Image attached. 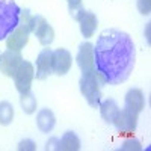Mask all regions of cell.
<instances>
[{
  "label": "cell",
  "instance_id": "obj_1",
  "mask_svg": "<svg viewBox=\"0 0 151 151\" xmlns=\"http://www.w3.org/2000/svg\"><path fill=\"white\" fill-rule=\"evenodd\" d=\"M134 60L136 48L129 33L118 29L100 33L94 45V64L101 83H124L134 68Z\"/></svg>",
  "mask_w": 151,
  "mask_h": 151
},
{
  "label": "cell",
  "instance_id": "obj_2",
  "mask_svg": "<svg viewBox=\"0 0 151 151\" xmlns=\"http://www.w3.org/2000/svg\"><path fill=\"white\" fill-rule=\"evenodd\" d=\"M21 17V9L14 0H0V41L6 40Z\"/></svg>",
  "mask_w": 151,
  "mask_h": 151
},
{
  "label": "cell",
  "instance_id": "obj_3",
  "mask_svg": "<svg viewBox=\"0 0 151 151\" xmlns=\"http://www.w3.org/2000/svg\"><path fill=\"white\" fill-rule=\"evenodd\" d=\"M100 83H101V80L98 79V74L82 76L79 82L80 92L91 107H98L100 101H101V85Z\"/></svg>",
  "mask_w": 151,
  "mask_h": 151
},
{
  "label": "cell",
  "instance_id": "obj_4",
  "mask_svg": "<svg viewBox=\"0 0 151 151\" xmlns=\"http://www.w3.org/2000/svg\"><path fill=\"white\" fill-rule=\"evenodd\" d=\"M76 60H77V65L82 71V76L97 74L95 64H94V45L91 42H82L80 44Z\"/></svg>",
  "mask_w": 151,
  "mask_h": 151
},
{
  "label": "cell",
  "instance_id": "obj_5",
  "mask_svg": "<svg viewBox=\"0 0 151 151\" xmlns=\"http://www.w3.org/2000/svg\"><path fill=\"white\" fill-rule=\"evenodd\" d=\"M33 77H35V68H33V65L30 64L29 60L23 59V62L20 64V67H18V70H17V73L14 76V83H15L17 91L20 94L30 91Z\"/></svg>",
  "mask_w": 151,
  "mask_h": 151
},
{
  "label": "cell",
  "instance_id": "obj_6",
  "mask_svg": "<svg viewBox=\"0 0 151 151\" xmlns=\"http://www.w3.org/2000/svg\"><path fill=\"white\" fill-rule=\"evenodd\" d=\"M137 116H139V113L132 110V109H119L118 115L113 121L115 124V127L118 129L119 133H124V134H130L136 130V125H137Z\"/></svg>",
  "mask_w": 151,
  "mask_h": 151
},
{
  "label": "cell",
  "instance_id": "obj_7",
  "mask_svg": "<svg viewBox=\"0 0 151 151\" xmlns=\"http://www.w3.org/2000/svg\"><path fill=\"white\" fill-rule=\"evenodd\" d=\"M76 20L79 21L80 24V32L85 38H91L94 36L95 30H97V26H98V20H97V15L94 14V12L91 11H86L83 8L77 9L74 12V14H71Z\"/></svg>",
  "mask_w": 151,
  "mask_h": 151
},
{
  "label": "cell",
  "instance_id": "obj_8",
  "mask_svg": "<svg viewBox=\"0 0 151 151\" xmlns=\"http://www.w3.org/2000/svg\"><path fill=\"white\" fill-rule=\"evenodd\" d=\"M32 33L38 38L44 47H48L55 40V30L42 15H33V30Z\"/></svg>",
  "mask_w": 151,
  "mask_h": 151
},
{
  "label": "cell",
  "instance_id": "obj_9",
  "mask_svg": "<svg viewBox=\"0 0 151 151\" xmlns=\"http://www.w3.org/2000/svg\"><path fill=\"white\" fill-rule=\"evenodd\" d=\"M23 62L21 53L20 52H14V50H6L0 55V73H3L6 77H12L20 67V64Z\"/></svg>",
  "mask_w": 151,
  "mask_h": 151
},
{
  "label": "cell",
  "instance_id": "obj_10",
  "mask_svg": "<svg viewBox=\"0 0 151 151\" xmlns=\"http://www.w3.org/2000/svg\"><path fill=\"white\" fill-rule=\"evenodd\" d=\"M36 79L45 80L50 74H53V50L44 48L36 58Z\"/></svg>",
  "mask_w": 151,
  "mask_h": 151
},
{
  "label": "cell",
  "instance_id": "obj_11",
  "mask_svg": "<svg viewBox=\"0 0 151 151\" xmlns=\"http://www.w3.org/2000/svg\"><path fill=\"white\" fill-rule=\"evenodd\" d=\"M73 64V56L67 48H56L53 52V73L58 76H65Z\"/></svg>",
  "mask_w": 151,
  "mask_h": 151
},
{
  "label": "cell",
  "instance_id": "obj_12",
  "mask_svg": "<svg viewBox=\"0 0 151 151\" xmlns=\"http://www.w3.org/2000/svg\"><path fill=\"white\" fill-rule=\"evenodd\" d=\"M124 107L132 109L137 113L142 112L145 109V97H144L142 89H139V88L129 89L127 94H125V98H124Z\"/></svg>",
  "mask_w": 151,
  "mask_h": 151
},
{
  "label": "cell",
  "instance_id": "obj_13",
  "mask_svg": "<svg viewBox=\"0 0 151 151\" xmlns=\"http://www.w3.org/2000/svg\"><path fill=\"white\" fill-rule=\"evenodd\" d=\"M36 125L42 133H50L56 125V116L50 109H41L36 115Z\"/></svg>",
  "mask_w": 151,
  "mask_h": 151
},
{
  "label": "cell",
  "instance_id": "obj_14",
  "mask_svg": "<svg viewBox=\"0 0 151 151\" xmlns=\"http://www.w3.org/2000/svg\"><path fill=\"white\" fill-rule=\"evenodd\" d=\"M58 151H79L80 150V139L74 132H67L64 136L58 139L56 145Z\"/></svg>",
  "mask_w": 151,
  "mask_h": 151
},
{
  "label": "cell",
  "instance_id": "obj_15",
  "mask_svg": "<svg viewBox=\"0 0 151 151\" xmlns=\"http://www.w3.org/2000/svg\"><path fill=\"white\" fill-rule=\"evenodd\" d=\"M98 107H100L101 118H103L106 122L113 124V121H115V118H116V115H118V112H119V107H118V104H116L115 100L107 98V100H104V101H100Z\"/></svg>",
  "mask_w": 151,
  "mask_h": 151
},
{
  "label": "cell",
  "instance_id": "obj_16",
  "mask_svg": "<svg viewBox=\"0 0 151 151\" xmlns=\"http://www.w3.org/2000/svg\"><path fill=\"white\" fill-rule=\"evenodd\" d=\"M20 104H21L23 112L27 113V115H30V113H33L36 110V98H35V95L30 91L23 92L21 97H20Z\"/></svg>",
  "mask_w": 151,
  "mask_h": 151
},
{
  "label": "cell",
  "instance_id": "obj_17",
  "mask_svg": "<svg viewBox=\"0 0 151 151\" xmlns=\"http://www.w3.org/2000/svg\"><path fill=\"white\" fill-rule=\"evenodd\" d=\"M14 118V107L9 101H0V124L8 125Z\"/></svg>",
  "mask_w": 151,
  "mask_h": 151
},
{
  "label": "cell",
  "instance_id": "obj_18",
  "mask_svg": "<svg viewBox=\"0 0 151 151\" xmlns=\"http://www.w3.org/2000/svg\"><path fill=\"white\" fill-rule=\"evenodd\" d=\"M137 9L142 15H148L151 11V0H137Z\"/></svg>",
  "mask_w": 151,
  "mask_h": 151
},
{
  "label": "cell",
  "instance_id": "obj_19",
  "mask_svg": "<svg viewBox=\"0 0 151 151\" xmlns=\"http://www.w3.org/2000/svg\"><path fill=\"white\" fill-rule=\"evenodd\" d=\"M20 151H35L36 150V145H35V142L33 141H30V139H23L20 144H18V147H17Z\"/></svg>",
  "mask_w": 151,
  "mask_h": 151
},
{
  "label": "cell",
  "instance_id": "obj_20",
  "mask_svg": "<svg viewBox=\"0 0 151 151\" xmlns=\"http://www.w3.org/2000/svg\"><path fill=\"white\" fill-rule=\"evenodd\" d=\"M121 150H136V151H139L141 150V144H139V141H136V139H129V141L124 142Z\"/></svg>",
  "mask_w": 151,
  "mask_h": 151
},
{
  "label": "cell",
  "instance_id": "obj_21",
  "mask_svg": "<svg viewBox=\"0 0 151 151\" xmlns=\"http://www.w3.org/2000/svg\"><path fill=\"white\" fill-rule=\"evenodd\" d=\"M67 2H68V8L71 14H74L77 9L82 8V0H67Z\"/></svg>",
  "mask_w": 151,
  "mask_h": 151
},
{
  "label": "cell",
  "instance_id": "obj_22",
  "mask_svg": "<svg viewBox=\"0 0 151 151\" xmlns=\"http://www.w3.org/2000/svg\"><path fill=\"white\" fill-rule=\"evenodd\" d=\"M56 145H58V137H52L47 145H45V150H56Z\"/></svg>",
  "mask_w": 151,
  "mask_h": 151
}]
</instances>
